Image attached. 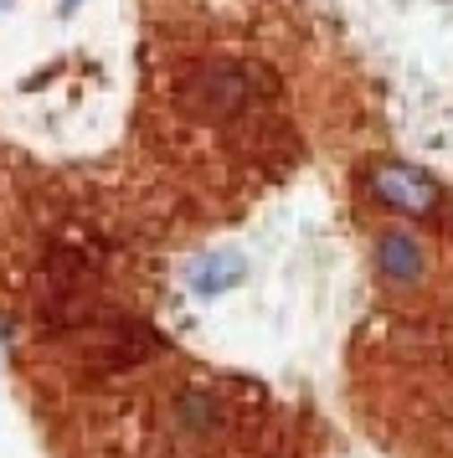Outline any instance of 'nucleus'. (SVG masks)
Here are the masks:
<instances>
[{
    "instance_id": "4",
    "label": "nucleus",
    "mask_w": 453,
    "mask_h": 458,
    "mask_svg": "<svg viewBox=\"0 0 453 458\" xmlns=\"http://www.w3.org/2000/svg\"><path fill=\"white\" fill-rule=\"evenodd\" d=\"M243 278V258L237 252H211V258H196V268H191V289L196 293H222V289H232Z\"/></svg>"
},
{
    "instance_id": "1",
    "label": "nucleus",
    "mask_w": 453,
    "mask_h": 458,
    "mask_svg": "<svg viewBox=\"0 0 453 458\" xmlns=\"http://www.w3.org/2000/svg\"><path fill=\"white\" fill-rule=\"evenodd\" d=\"M366 186H371V196H376L381 207L402 211V216H428V211H438V201H443V186L432 181L428 170L402 165V160H381V165H371Z\"/></svg>"
},
{
    "instance_id": "3",
    "label": "nucleus",
    "mask_w": 453,
    "mask_h": 458,
    "mask_svg": "<svg viewBox=\"0 0 453 458\" xmlns=\"http://www.w3.org/2000/svg\"><path fill=\"white\" fill-rule=\"evenodd\" d=\"M185 104L196 108L201 119H226V114H237V108L247 104V78H243V67H232V63L201 67V78L191 83Z\"/></svg>"
},
{
    "instance_id": "2",
    "label": "nucleus",
    "mask_w": 453,
    "mask_h": 458,
    "mask_svg": "<svg viewBox=\"0 0 453 458\" xmlns=\"http://www.w3.org/2000/svg\"><path fill=\"white\" fill-rule=\"evenodd\" d=\"M428 268H432V258H428V248H423V237H412V232H402V227L376 232V273H381L387 284L417 289V284L428 278Z\"/></svg>"
}]
</instances>
